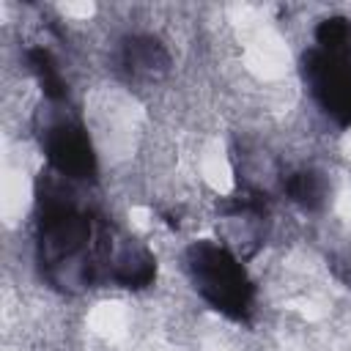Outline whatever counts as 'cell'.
<instances>
[{"mask_svg":"<svg viewBox=\"0 0 351 351\" xmlns=\"http://www.w3.org/2000/svg\"><path fill=\"white\" fill-rule=\"evenodd\" d=\"M244 63L261 80H280L291 66V52L274 30L255 27L244 47Z\"/></svg>","mask_w":351,"mask_h":351,"instance_id":"obj_1","label":"cell"},{"mask_svg":"<svg viewBox=\"0 0 351 351\" xmlns=\"http://www.w3.org/2000/svg\"><path fill=\"white\" fill-rule=\"evenodd\" d=\"M30 203V178L22 167H11L5 165L3 170V181H0V211L5 217V222H14L25 214Z\"/></svg>","mask_w":351,"mask_h":351,"instance_id":"obj_2","label":"cell"},{"mask_svg":"<svg viewBox=\"0 0 351 351\" xmlns=\"http://www.w3.org/2000/svg\"><path fill=\"white\" fill-rule=\"evenodd\" d=\"M200 173H203V178H206V184H208L214 192H219V195H228V192L233 189V184H236L233 167H230V162H228V154H225V148H222L217 140L206 145V151H203V156H200Z\"/></svg>","mask_w":351,"mask_h":351,"instance_id":"obj_3","label":"cell"},{"mask_svg":"<svg viewBox=\"0 0 351 351\" xmlns=\"http://www.w3.org/2000/svg\"><path fill=\"white\" fill-rule=\"evenodd\" d=\"M88 324H90V329L99 337H104V340H121L126 335V324H129L126 307L118 304V302H101V304H96L90 310Z\"/></svg>","mask_w":351,"mask_h":351,"instance_id":"obj_4","label":"cell"},{"mask_svg":"<svg viewBox=\"0 0 351 351\" xmlns=\"http://www.w3.org/2000/svg\"><path fill=\"white\" fill-rule=\"evenodd\" d=\"M60 11L71 19H90L96 14V5L90 0H69V3L60 5Z\"/></svg>","mask_w":351,"mask_h":351,"instance_id":"obj_5","label":"cell"},{"mask_svg":"<svg viewBox=\"0 0 351 351\" xmlns=\"http://www.w3.org/2000/svg\"><path fill=\"white\" fill-rule=\"evenodd\" d=\"M288 307L296 310V313H299L302 318H307V321H321V318H324V310H321L315 302H310V299H291Z\"/></svg>","mask_w":351,"mask_h":351,"instance_id":"obj_6","label":"cell"},{"mask_svg":"<svg viewBox=\"0 0 351 351\" xmlns=\"http://www.w3.org/2000/svg\"><path fill=\"white\" fill-rule=\"evenodd\" d=\"M129 222H132L134 228L145 230V228H151V211L143 208V206H132V208H129Z\"/></svg>","mask_w":351,"mask_h":351,"instance_id":"obj_7","label":"cell"},{"mask_svg":"<svg viewBox=\"0 0 351 351\" xmlns=\"http://www.w3.org/2000/svg\"><path fill=\"white\" fill-rule=\"evenodd\" d=\"M335 211H337V217H340V219H346V222H351V189H343V192L337 195V203H335Z\"/></svg>","mask_w":351,"mask_h":351,"instance_id":"obj_8","label":"cell"},{"mask_svg":"<svg viewBox=\"0 0 351 351\" xmlns=\"http://www.w3.org/2000/svg\"><path fill=\"white\" fill-rule=\"evenodd\" d=\"M340 148H343V154L351 159V129L343 134V140H340Z\"/></svg>","mask_w":351,"mask_h":351,"instance_id":"obj_9","label":"cell"},{"mask_svg":"<svg viewBox=\"0 0 351 351\" xmlns=\"http://www.w3.org/2000/svg\"><path fill=\"white\" fill-rule=\"evenodd\" d=\"M206 351H233V348H228L222 343H206Z\"/></svg>","mask_w":351,"mask_h":351,"instance_id":"obj_10","label":"cell"}]
</instances>
